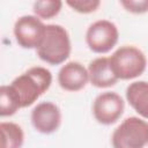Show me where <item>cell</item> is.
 Segmentation results:
<instances>
[{"instance_id":"cell-2","label":"cell","mask_w":148,"mask_h":148,"mask_svg":"<svg viewBox=\"0 0 148 148\" xmlns=\"http://www.w3.org/2000/svg\"><path fill=\"white\" fill-rule=\"evenodd\" d=\"M37 54L50 65L62 64L71 54V39L67 30L59 24H47Z\"/></svg>"},{"instance_id":"cell-13","label":"cell","mask_w":148,"mask_h":148,"mask_svg":"<svg viewBox=\"0 0 148 148\" xmlns=\"http://www.w3.org/2000/svg\"><path fill=\"white\" fill-rule=\"evenodd\" d=\"M18 109H21L20 101L15 95L12 87L1 86L0 88V116L8 117L13 116Z\"/></svg>"},{"instance_id":"cell-10","label":"cell","mask_w":148,"mask_h":148,"mask_svg":"<svg viewBox=\"0 0 148 148\" xmlns=\"http://www.w3.org/2000/svg\"><path fill=\"white\" fill-rule=\"evenodd\" d=\"M88 75L90 83L97 88H108L114 86L118 81L111 68L110 59L106 57H99L90 61L88 66Z\"/></svg>"},{"instance_id":"cell-11","label":"cell","mask_w":148,"mask_h":148,"mask_svg":"<svg viewBox=\"0 0 148 148\" xmlns=\"http://www.w3.org/2000/svg\"><path fill=\"white\" fill-rule=\"evenodd\" d=\"M126 98L141 117L148 119V82L136 81L131 83L126 88Z\"/></svg>"},{"instance_id":"cell-3","label":"cell","mask_w":148,"mask_h":148,"mask_svg":"<svg viewBox=\"0 0 148 148\" xmlns=\"http://www.w3.org/2000/svg\"><path fill=\"white\" fill-rule=\"evenodd\" d=\"M111 68L119 80H131L140 76L147 66L146 56L132 45H124L109 58Z\"/></svg>"},{"instance_id":"cell-8","label":"cell","mask_w":148,"mask_h":148,"mask_svg":"<svg viewBox=\"0 0 148 148\" xmlns=\"http://www.w3.org/2000/svg\"><path fill=\"white\" fill-rule=\"evenodd\" d=\"M31 123L36 131L43 134L56 132L61 123L59 108L51 102H42L31 111Z\"/></svg>"},{"instance_id":"cell-1","label":"cell","mask_w":148,"mask_h":148,"mask_svg":"<svg viewBox=\"0 0 148 148\" xmlns=\"http://www.w3.org/2000/svg\"><path fill=\"white\" fill-rule=\"evenodd\" d=\"M52 83V74L45 67L36 66L15 77L9 84L17 96L21 108L32 105Z\"/></svg>"},{"instance_id":"cell-15","label":"cell","mask_w":148,"mask_h":148,"mask_svg":"<svg viewBox=\"0 0 148 148\" xmlns=\"http://www.w3.org/2000/svg\"><path fill=\"white\" fill-rule=\"evenodd\" d=\"M66 3L75 12L81 13V14H89L95 12L99 5V0H74V1H66Z\"/></svg>"},{"instance_id":"cell-16","label":"cell","mask_w":148,"mask_h":148,"mask_svg":"<svg viewBox=\"0 0 148 148\" xmlns=\"http://www.w3.org/2000/svg\"><path fill=\"white\" fill-rule=\"evenodd\" d=\"M120 5L130 13L142 14L148 12V0H121Z\"/></svg>"},{"instance_id":"cell-9","label":"cell","mask_w":148,"mask_h":148,"mask_svg":"<svg viewBox=\"0 0 148 148\" xmlns=\"http://www.w3.org/2000/svg\"><path fill=\"white\" fill-rule=\"evenodd\" d=\"M88 80V69L77 61L67 62L58 73L59 86L67 91H79L83 89Z\"/></svg>"},{"instance_id":"cell-14","label":"cell","mask_w":148,"mask_h":148,"mask_svg":"<svg viewBox=\"0 0 148 148\" xmlns=\"http://www.w3.org/2000/svg\"><path fill=\"white\" fill-rule=\"evenodd\" d=\"M62 2L59 0H43L34 2V13L40 18H52L59 14Z\"/></svg>"},{"instance_id":"cell-6","label":"cell","mask_w":148,"mask_h":148,"mask_svg":"<svg viewBox=\"0 0 148 148\" xmlns=\"http://www.w3.org/2000/svg\"><path fill=\"white\" fill-rule=\"evenodd\" d=\"M46 25L34 15H24L16 20L14 24V36L17 44L23 49H38Z\"/></svg>"},{"instance_id":"cell-12","label":"cell","mask_w":148,"mask_h":148,"mask_svg":"<svg viewBox=\"0 0 148 148\" xmlns=\"http://www.w3.org/2000/svg\"><path fill=\"white\" fill-rule=\"evenodd\" d=\"M1 131V148H21L24 141V134L15 123L2 121L0 124Z\"/></svg>"},{"instance_id":"cell-5","label":"cell","mask_w":148,"mask_h":148,"mask_svg":"<svg viewBox=\"0 0 148 148\" xmlns=\"http://www.w3.org/2000/svg\"><path fill=\"white\" fill-rule=\"evenodd\" d=\"M119 32L114 23L108 20H99L90 24L86 34V42L95 53L109 52L118 42Z\"/></svg>"},{"instance_id":"cell-4","label":"cell","mask_w":148,"mask_h":148,"mask_svg":"<svg viewBox=\"0 0 148 148\" xmlns=\"http://www.w3.org/2000/svg\"><path fill=\"white\" fill-rule=\"evenodd\" d=\"M113 148H143L148 143V123L138 118H126L112 133Z\"/></svg>"},{"instance_id":"cell-7","label":"cell","mask_w":148,"mask_h":148,"mask_svg":"<svg viewBox=\"0 0 148 148\" xmlns=\"http://www.w3.org/2000/svg\"><path fill=\"white\" fill-rule=\"evenodd\" d=\"M125 103L123 98L113 91L99 94L92 104V114L95 119L103 125L114 124L123 114Z\"/></svg>"}]
</instances>
